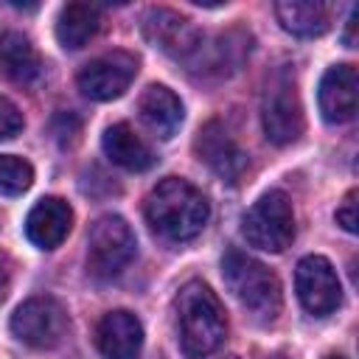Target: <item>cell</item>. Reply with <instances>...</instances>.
Wrapping results in <instances>:
<instances>
[{
	"label": "cell",
	"mask_w": 359,
	"mask_h": 359,
	"mask_svg": "<svg viewBox=\"0 0 359 359\" xmlns=\"http://www.w3.org/2000/svg\"><path fill=\"white\" fill-rule=\"evenodd\" d=\"M31 182H34V168L28 160L17 154H0V194L20 196L31 188Z\"/></svg>",
	"instance_id": "cell-21"
},
{
	"label": "cell",
	"mask_w": 359,
	"mask_h": 359,
	"mask_svg": "<svg viewBox=\"0 0 359 359\" xmlns=\"http://www.w3.org/2000/svg\"><path fill=\"white\" fill-rule=\"evenodd\" d=\"M95 345L107 359H135L143 348V325L132 311H107L98 320Z\"/></svg>",
	"instance_id": "cell-14"
},
{
	"label": "cell",
	"mask_w": 359,
	"mask_h": 359,
	"mask_svg": "<svg viewBox=\"0 0 359 359\" xmlns=\"http://www.w3.org/2000/svg\"><path fill=\"white\" fill-rule=\"evenodd\" d=\"M356 87L359 76L353 65H334L320 79V112L328 123H348L356 115Z\"/></svg>",
	"instance_id": "cell-13"
},
{
	"label": "cell",
	"mask_w": 359,
	"mask_h": 359,
	"mask_svg": "<svg viewBox=\"0 0 359 359\" xmlns=\"http://www.w3.org/2000/svg\"><path fill=\"white\" fill-rule=\"evenodd\" d=\"M275 17L294 36H320L328 28L331 11L317 0H280L275 3Z\"/></svg>",
	"instance_id": "cell-20"
},
{
	"label": "cell",
	"mask_w": 359,
	"mask_h": 359,
	"mask_svg": "<svg viewBox=\"0 0 359 359\" xmlns=\"http://www.w3.org/2000/svg\"><path fill=\"white\" fill-rule=\"evenodd\" d=\"M0 70L20 84H28L39 76L42 62L31 39L20 31H3L0 34Z\"/></svg>",
	"instance_id": "cell-19"
},
{
	"label": "cell",
	"mask_w": 359,
	"mask_h": 359,
	"mask_svg": "<svg viewBox=\"0 0 359 359\" xmlns=\"http://www.w3.org/2000/svg\"><path fill=\"white\" fill-rule=\"evenodd\" d=\"M325 359H345V356H325Z\"/></svg>",
	"instance_id": "cell-27"
},
{
	"label": "cell",
	"mask_w": 359,
	"mask_h": 359,
	"mask_svg": "<svg viewBox=\"0 0 359 359\" xmlns=\"http://www.w3.org/2000/svg\"><path fill=\"white\" fill-rule=\"evenodd\" d=\"M222 278L230 294L258 320H272L280 311V280L252 255L230 247L222 258Z\"/></svg>",
	"instance_id": "cell-3"
},
{
	"label": "cell",
	"mask_w": 359,
	"mask_h": 359,
	"mask_svg": "<svg viewBox=\"0 0 359 359\" xmlns=\"http://www.w3.org/2000/svg\"><path fill=\"white\" fill-rule=\"evenodd\" d=\"M101 28V11L93 3H67L56 20V39L67 50L84 48Z\"/></svg>",
	"instance_id": "cell-18"
},
{
	"label": "cell",
	"mask_w": 359,
	"mask_h": 359,
	"mask_svg": "<svg viewBox=\"0 0 359 359\" xmlns=\"http://www.w3.org/2000/svg\"><path fill=\"white\" fill-rule=\"evenodd\" d=\"M250 50H252V36L241 28H233L216 36L202 34L199 45L182 65L196 79H227L250 59Z\"/></svg>",
	"instance_id": "cell-7"
},
{
	"label": "cell",
	"mask_w": 359,
	"mask_h": 359,
	"mask_svg": "<svg viewBox=\"0 0 359 359\" xmlns=\"http://www.w3.org/2000/svg\"><path fill=\"white\" fill-rule=\"evenodd\" d=\"M199 160L216 174L222 177L224 182H236L244 168H247V154L244 149L233 140V135L224 129V123L219 121H208L199 135H196V143H194Z\"/></svg>",
	"instance_id": "cell-12"
},
{
	"label": "cell",
	"mask_w": 359,
	"mask_h": 359,
	"mask_svg": "<svg viewBox=\"0 0 359 359\" xmlns=\"http://www.w3.org/2000/svg\"><path fill=\"white\" fill-rule=\"evenodd\" d=\"M67 331V311L56 297L36 294L17 306L11 314V334L36 351L56 348Z\"/></svg>",
	"instance_id": "cell-8"
},
{
	"label": "cell",
	"mask_w": 359,
	"mask_h": 359,
	"mask_svg": "<svg viewBox=\"0 0 359 359\" xmlns=\"http://www.w3.org/2000/svg\"><path fill=\"white\" fill-rule=\"evenodd\" d=\"M101 146H104V154H107L115 165H121V168H126V171H146V168H151L154 160H157L154 151H151V146H149L129 123H112V126L104 132Z\"/></svg>",
	"instance_id": "cell-17"
},
{
	"label": "cell",
	"mask_w": 359,
	"mask_h": 359,
	"mask_svg": "<svg viewBox=\"0 0 359 359\" xmlns=\"http://www.w3.org/2000/svg\"><path fill=\"white\" fill-rule=\"evenodd\" d=\"M210 205L188 180L165 177L146 196V222L165 241H188L208 224Z\"/></svg>",
	"instance_id": "cell-1"
},
{
	"label": "cell",
	"mask_w": 359,
	"mask_h": 359,
	"mask_svg": "<svg viewBox=\"0 0 359 359\" xmlns=\"http://www.w3.org/2000/svg\"><path fill=\"white\" fill-rule=\"evenodd\" d=\"M244 238L264 252H283L294 238V210L283 191H266L241 219Z\"/></svg>",
	"instance_id": "cell-5"
},
{
	"label": "cell",
	"mask_w": 359,
	"mask_h": 359,
	"mask_svg": "<svg viewBox=\"0 0 359 359\" xmlns=\"http://www.w3.org/2000/svg\"><path fill=\"white\" fill-rule=\"evenodd\" d=\"M6 294H8V272H6V266L0 261V303L6 300Z\"/></svg>",
	"instance_id": "cell-25"
},
{
	"label": "cell",
	"mask_w": 359,
	"mask_h": 359,
	"mask_svg": "<svg viewBox=\"0 0 359 359\" xmlns=\"http://www.w3.org/2000/svg\"><path fill=\"white\" fill-rule=\"evenodd\" d=\"M22 129V112L17 109L14 101H8L6 95H0V140L14 137Z\"/></svg>",
	"instance_id": "cell-22"
},
{
	"label": "cell",
	"mask_w": 359,
	"mask_h": 359,
	"mask_svg": "<svg viewBox=\"0 0 359 359\" xmlns=\"http://www.w3.org/2000/svg\"><path fill=\"white\" fill-rule=\"evenodd\" d=\"M356 191H348L342 205L337 208V224H342V230L348 233H356L359 230V213H356Z\"/></svg>",
	"instance_id": "cell-23"
},
{
	"label": "cell",
	"mask_w": 359,
	"mask_h": 359,
	"mask_svg": "<svg viewBox=\"0 0 359 359\" xmlns=\"http://www.w3.org/2000/svg\"><path fill=\"white\" fill-rule=\"evenodd\" d=\"M224 359H238V356H224Z\"/></svg>",
	"instance_id": "cell-28"
},
{
	"label": "cell",
	"mask_w": 359,
	"mask_h": 359,
	"mask_svg": "<svg viewBox=\"0 0 359 359\" xmlns=\"http://www.w3.org/2000/svg\"><path fill=\"white\" fill-rule=\"evenodd\" d=\"M135 76H137V56L129 50H109L90 59L79 70L76 84L93 101H112L123 95V90L132 84Z\"/></svg>",
	"instance_id": "cell-9"
},
{
	"label": "cell",
	"mask_w": 359,
	"mask_h": 359,
	"mask_svg": "<svg viewBox=\"0 0 359 359\" xmlns=\"http://www.w3.org/2000/svg\"><path fill=\"white\" fill-rule=\"evenodd\" d=\"M294 289L303 303V309L314 317L331 314L342 303V286L328 258L323 255H306L297 261L294 269Z\"/></svg>",
	"instance_id": "cell-10"
},
{
	"label": "cell",
	"mask_w": 359,
	"mask_h": 359,
	"mask_svg": "<svg viewBox=\"0 0 359 359\" xmlns=\"http://www.w3.org/2000/svg\"><path fill=\"white\" fill-rule=\"evenodd\" d=\"M269 359H286V356H283V353H275V356H269Z\"/></svg>",
	"instance_id": "cell-26"
},
{
	"label": "cell",
	"mask_w": 359,
	"mask_h": 359,
	"mask_svg": "<svg viewBox=\"0 0 359 359\" xmlns=\"http://www.w3.org/2000/svg\"><path fill=\"white\" fill-rule=\"evenodd\" d=\"M261 123L275 146H289L303 135V107L294 76L289 70H275L266 79V90L261 98Z\"/></svg>",
	"instance_id": "cell-6"
},
{
	"label": "cell",
	"mask_w": 359,
	"mask_h": 359,
	"mask_svg": "<svg viewBox=\"0 0 359 359\" xmlns=\"http://www.w3.org/2000/svg\"><path fill=\"white\" fill-rule=\"evenodd\" d=\"M137 241L126 219L107 213L93 222L87 233V269L98 280L118 278L135 258Z\"/></svg>",
	"instance_id": "cell-4"
},
{
	"label": "cell",
	"mask_w": 359,
	"mask_h": 359,
	"mask_svg": "<svg viewBox=\"0 0 359 359\" xmlns=\"http://www.w3.org/2000/svg\"><path fill=\"white\" fill-rule=\"evenodd\" d=\"M137 112L146 129L160 140L174 137L177 129L182 126V101L163 84H149L143 90L137 101Z\"/></svg>",
	"instance_id": "cell-16"
},
{
	"label": "cell",
	"mask_w": 359,
	"mask_h": 359,
	"mask_svg": "<svg viewBox=\"0 0 359 359\" xmlns=\"http://www.w3.org/2000/svg\"><path fill=\"white\" fill-rule=\"evenodd\" d=\"M143 36L163 53H168L177 62H185L194 48L199 45V31L191 25L188 17L171 11V8H149L143 14Z\"/></svg>",
	"instance_id": "cell-11"
},
{
	"label": "cell",
	"mask_w": 359,
	"mask_h": 359,
	"mask_svg": "<svg viewBox=\"0 0 359 359\" xmlns=\"http://www.w3.org/2000/svg\"><path fill=\"white\" fill-rule=\"evenodd\" d=\"M70 224H73L70 205L59 196H45L31 208V213L25 219V236L39 250H53L67 238Z\"/></svg>",
	"instance_id": "cell-15"
},
{
	"label": "cell",
	"mask_w": 359,
	"mask_h": 359,
	"mask_svg": "<svg viewBox=\"0 0 359 359\" xmlns=\"http://www.w3.org/2000/svg\"><path fill=\"white\" fill-rule=\"evenodd\" d=\"M356 17H359V11L353 8V11H351V17H348V31H345V45H348V48H353V42H356V36H353V28H356Z\"/></svg>",
	"instance_id": "cell-24"
},
{
	"label": "cell",
	"mask_w": 359,
	"mask_h": 359,
	"mask_svg": "<svg viewBox=\"0 0 359 359\" xmlns=\"http://www.w3.org/2000/svg\"><path fill=\"white\" fill-rule=\"evenodd\" d=\"M174 309H177V334H180L177 339L182 353L188 359L210 356L227 334L224 309L213 294V289L202 280H188L180 289Z\"/></svg>",
	"instance_id": "cell-2"
}]
</instances>
